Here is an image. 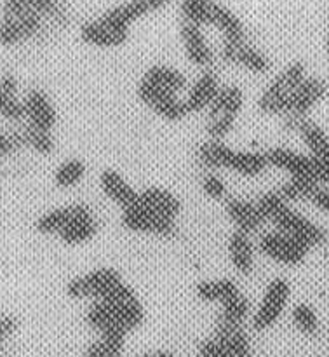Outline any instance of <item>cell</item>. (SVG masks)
I'll return each instance as SVG.
<instances>
[{
  "label": "cell",
  "mask_w": 329,
  "mask_h": 357,
  "mask_svg": "<svg viewBox=\"0 0 329 357\" xmlns=\"http://www.w3.org/2000/svg\"><path fill=\"white\" fill-rule=\"evenodd\" d=\"M138 357H176L171 351H164V349H157V351H148L143 352L141 356Z\"/></svg>",
  "instance_id": "obj_40"
},
{
  "label": "cell",
  "mask_w": 329,
  "mask_h": 357,
  "mask_svg": "<svg viewBox=\"0 0 329 357\" xmlns=\"http://www.w3.org/2000/svg\"><path fill=\"white\" fill-rule=\"evenodd\" d=\"M86 174V162L82 159H77V157H68L56 166L54 173H52V183L59 190H72L77 185L82 183Z\"/></svg>",
  "instance_id": "obj_31"
},
{
  "label": "cell",
  "mask_w": 329,
  "mask_h": 357,
  "mask_svg": "<svg viewBox=\"0 0 329 357\" xmlns=\"http://www.w3.org/2000/svg\"><path fill=\"white\" fill-rule=\"evenodd\" d=\"M47 26V20L30 14H0V47L16 49L37 40Z\"/></svg>",
  "instance_id": "obj_11"
},
{
  "label": "cell",
  "mask_w": 329,
  "mask_h": 357,
  "mask_svg": "<svg viewBox=\"0 0 329 357\" xmlns=\"http://www.w3.org/2000/svg\"><path fill=\"white\" fill-rule=\"evenodd\" d=\"M257 204L263 213L267 223L274 225V230H279V232L300 241L309 250L323 246L326 243V230L310 218H307L305 215L296 211L289 202L282 201L275 190L261 195Z\"/></svg>",
  "instance_id": "obj_4"
},
{
  "label": "cell",
  "mask_w": 329,
  "mask_h": 357,
  "mask_svg": "<svg viewBox=\"0 0 329 357\" xmlns=\"http://www.w3.org/2000/svg\"><path fill=\"white\" fill-rule=\"evenodd\" d=\"M59 0H3L0 14H30V16L54 20L61 14Z\"/></svg>",
  "instance_id": "obj_29"
},
{
  "label": "cell",
  "mask_w": 329,
  "mask_h": 357,
  "mask_svg": "<svg viewBox=\"0 0 329 357\" xmlns=\"http://www.w3.org/2000/svg\"><path fill=\"white\" fill-rule=\"evenodd\" d=\"M201 190L208 199L225 202L229 199V185L218 171H206L201 178Z\"/></svg>",
  "instance_id": "obj_35"
},
{
  "label": "cell",
  "mask_w": 329,
  "mask_h": 357,
  "mask_svg": "<svg viewBox=\"0 0 329 357\" xmlns=\"http://www.w3.org/2000/svg\"><path fill=\"white\" fill-rule=\"evenodd\" d=\"M227 251H229L230 265L237 274L250 275L253 272L254 261H257V246L253 243V237L234 230L227 243Z\"/></svg>",
  "instance_id": "obj_24"
},
{
  "label": "cell",
  "mask_w": 329,
  "mask_h": 357,
  "mask_svg": "<svg viewBox=\"0 0 329 357\" xmlns=\"http://www.w3.org/2000/svg\"><path fill=\"white\" fill-rule=\"evenodd\" d=\"M220 58L229 63V65L239 66V68L254 73V75H263L272 66L270 58L261 49L251 44L247 38L223 42L222 49H220Z\"/></svg>",
  "instance_id": "obj_14"
},
{
  "label": "cell",
  "mask_w": 329,
  "mask_h": 357,
  "mask_svg": "<svg viewBox=\"0 0 329 357\" xmlns=\"http://www.w3.org/2000/svg\"><path fill=\"white\" fill-rule=\"evenodd\" d=\"M268 169L267 155L260 150L234 149L229 171L243 178H258Z\"/></svg>",
  "instance_id": "obj_28"
},
{
  "label": "cell",
  "mask_w": 329,
  "mask_h": 357,
  "mask_svg": "<svg viewBox=\"0 0 329 357\" xmlns=\"http://www.w3.org/2000/svg\"><path fill=\"white\" fill-rule=\"evenodd\" d=\"M258 251L268 260L275 261L284 267H298L309 257V248L300 241L279 232V230H270V232L261 234L258 239Z\"/></svg>",
  "instance_id": "obj_12"
},
{
  "label": "cell",
  "mask_w": 329,
  "mask_h": 357,
  "mask_svg": "<svg viewBox=\"0 0 329 357\" xmlns=\"http://www.w3.org/2000/svg\"><path fill=\"white\" fill-rule=\"evenodd\" d=\"M124 282V278H122L117 268L98 267L80 275H75L66 284V295L72 300H79V302H82V300L96 302V300L107 298Z\"/></svg>",
  "instance_id": "obj_7"
},
{
  "label": "cell",
  "mask_w": 329,
  "mask_h": 357,
  "mask_svg": "<svg viewBox=\"0 0 329 357\" xmlns=\"http://www.w3.org/2000/svg\"><path fill=\"white\" fill-rule=\"evenodd\" d=\"M21 101H23L24 122L35 126V128L45 129V131H54L59 115L54 101L44 89L30 87L21 94Z\"/></svg>",
  "instance_id": "obj_17"
},
{
  "label": "cell",
  "mask_w": 329,
  "mask_h": 357,
  "mask_svg": "<svg viewBox=\"0 0 329 357\" xmlns=\"http://www.w3.org/2000/svg\"><path fill=\"white\" fill-rule=\"evenodd\" d=\"M291 319L293 324L296 326V330L302 331L307 337H314V335L319 333L321 321L317 316L316 309H314L310 303H296L291 310Z\"/></svg>",
  "instance_id": "obj_34"
},
{
  "label": "cell",
  "mask_w": 329,
  "mask_h": 357,
  "mask_svg": "<svg viewBox=\"0 0 329 357\" xmlns=\"http://www.w3.org/2000/svg\"><path fill=\"white\" fill-rule=\"evenodd\" d=\"M240 288L232 278H218V279H202L195 284V296L201 302L206 303H223L239 293Z\"/></svg>",
  "instance_id": "obj_30"
},
{
  "label": "cell",
  "mask_w": 329,
  "mask_h": 357,
  "mask_svg": "<svg viewBox=\"0 0 329 357\" xmlns=\"http://www.w3.org/2000/svg\"><path fill=\"white\" fill-rule=\"evenodd\" d=\"M251 303L243 291L236 293L220 303V314L216 319V330L218 331H236L243 330L244 323L250 319Z\"/></svg>",
  "instance_id": "obj_25"
},
{
  "label": "cell",
  "mask_w": 329,
  "mask_h": 357,
  "mask_svg": "<svg viewBox=\"0 0 329 357\" xmlns=\"http://www.w3.org/2000/svg\"><path fill=\"white\" fill-rule=\"evenodd\" d=\"M121 223L125 230L139 236H152L169 239L178 232V220L164 216L153 209L146 208L141 202L136 201L135 204L121 211Z\"/></svg>",
  "instance_id": "obj_8"
},
{
  "label": "cell",
  "mask_w": 329,
  "mask_h": 357,
  "mask_svg": "<svg viewBox=\"0 0 329 357\" xmlns=\"http://www.w3.org/2000/svg\"><path fill=\"white\" fill-rule=\"evenodd\" d=\"M180 37L185 58L188 59V63L201 70L211 68L216 59V54L213 51L211 44H209L208 37H206L204 28L197 26L194 23L181 21Z\"/></svg>",
  "instance_id": "obj_18"
},
{
  "label": "cell",
  "mask_w": 329,
  "mask_h": 357,
  "mask_svg": "<svg viewBox=\"0 0 329 357\" xmlns=\"http://www.w3.org/2000/svg\"><path fill=\"white\" fill-rule=\"evenodd\" d=\"M17 331V319L13 314L0 312V356L6 351V344Z\"/></svg>",
  "instance_id": "obj_37"
},
{
  "label": "cell",
  "mask_w": 329,
  "mask_h": 357,
  "mask_svg": "<svg viewBox=\"0 0 329 357\" xmlns=\"http://www.w3.org/2000/svg\"><path fill=\"white\" fill-rule=\"evenodd\" d=\"M0 72H2V59H0Z\"/></svg>",
  "instance_id": "obj_42"
},
{
  "label": "cell",
  "mask_w": 329,
  "mask_h": 357,
  "mask_svg": "<svg viewBox=\"0 0 329 357\" xmlns=\"http://www.w3.org/2000/svg\"><path fill=\"white\" fill-rule=\"evenodd\" d=\"M187 89V77L171 65H152L138 82L139 101L166 122H180L188 117L180 93Z\"/></svg>",
  "instance_id": "obj_1"
},
{
  "label": "cell",
  "mask_w": 329,
  "mask_h": 357,
  "mask_svg": "<svg viewBox=\"0 0 329 357\" xmlns=\"http://www.w3.org/2000/svg\"><path fill=\"white\" fill-rule=\"evenodd\" d=\"M225 215L232 222L234 230L253 236L260 232L267 223L263 213L258 208L257 201H247L243 197H229L225 201Z\"/></svg>",
  "instance_id": "obj_21"
},
{
  "label": "cell",
  "mask_w": 329,
  "mask_h": 357,
  "mask_svg": "<svg viewBox=\"0 0 329 357\" xmlns=\"http://www.w3.org/2000/svg\"><path fill=\"white\" fill-rule=\"evenodd\" d=\"M307 75L309 72H307L305 63H289L261 91V94L258 96V110L270 117H282L288 110L293 94Z\"/></svg>",
  "instance_id": "obj_6"
},
{
  "label": "cell",
  "mask_w": 329,
  "mask_h": 357,
  "mask_svg": "<svg viewBox=\"0 0 329 357\" xmlns=\"http://www.w3.org/2000/svg\"><path fill=\"white\" fill-rule=\"evenodd\" d=\"M145 321V309L135 289L124 282L107 298L91 302L86 323L98 335L131 333Z\"/></svg>",
  "instance_id": "obj_2"
},
{
  "label": "cell",
  "mask_w": 329,
  "mask_h": 357,
  "mask_svg": "<svg viewBox=\"0 0 329 357\" xmlns=\"http://www.w3.org/2000/svg\"><path fill=\"white\" fill-rule=\"evenodd\" d=\"M23 152L14 128L10 124L0 126V160H7Z\"/></svg>",
  "instance_id": "obj_36"
},
{
  "label": "cell",
  "mask_w": 329,
  "mask_h": 357,
  "mask_svg": "<svg viewBox=\"0 0 329 357\" xmlns=\"http://www.w3.org/2000/svg\"><path fill=\"white\" fill-rule=\"evenodd\" d=\"M300 136H302L303 143H305L307 150H309L310 159L317 166V171L321 174V180L324 185L329 187V136L328 132L321 128L319 124L312 122L310 119L300 124L296 129Z\"/></svg>",
  "instance_id": "obj_19"
},
{
  "label": "cell",
  "mask_w": 329,
  "mask_h": 357,
  "mask_svg": "<svg viewBox=\"0 0 329 357\" xmlns=\"http://www.w3.org/2000/svg\"><path fill=\"white\" fill-rule=\"evenodd\" d=\"M138 202H141L146 208L160 213L164 216L178 220L183 211V202L174 192L167 190L164 187H146L138 192Z\"/></svg>",
  "instance_id": "obj_27"
},
{
  "label": "cell",
  "mask_w": 329,
  "mask_h": 357,
  "mask_svg": "<svg viewBox=\"0 0 329 357\" xmlns=\"http://www.w3.org/2000/svg\"><path fill=\"white\" fill-rule=\"evenodd\" d=\"M38 236L56 237L68 248L84 246L100 232V223L93 209L84 202L56 206L38 215L33 222Z\"/></svg>",
  "instance_id": "obj_3"
},
{
  "label": "cell",
  "mask_w": 329,
  "mask_h": 357,
  "mask_svg": "<svg viewBox=\"0 0 329 357\" xmlns=\"http://www.w3.org/2000/svg\"><path fill=\"white\" fill-rule=\"evenodd\" d=\"M223 84L220 82V77L211 68L202 70L201 75L192 82L188 87L187 94H185V108H187L188 115L204 114L209 108V105L215 101L216 94L220 93Z\"/></svg>",
  "instance_id": "obj_20"
},
{
  "label": "cell",
  "mask_w": 329,
  "mask_h": 357,
  "mask_svg": "<svg viewBox=\"0 0 329 357\" xmlns=\"http://www.w3.org/2000/svg\"><path fill=\"white\" fill-rule=\"evenodd\" d=\"M319 187H323L319 180H310V178H289L286 183H282L277 188V195L282 201L289 202H303L312 199V195L316 194V190Z\"/></svg>",
  "instance_id": "obj_32"
},
{
  "label": "cell",
  "mask_w": 329,
  "mask_h": 357,
  "mask_svg": "<svg viewBox=\"0 0 329 357\" xmlns=\"http://www.w3.org/2000/svg\"><path fill=\"white\" fill-rule=\"evenodd\" d=\"M21 84L14 73L0 72V121L7 124L23 122V101Z\"/></svg>",
  "instance_id": "obj_23"
},
{
  "label": "cell",
  "mask_w": 329,
  "mask_h": 357,
  "mask_svg": "<svg viewBox=\"0 0 329 357\" xmlns=\"http://www.w3.org/2000/svg\"><path fill=\"white\" fill-rule=\"evenodd\" d=\"M291 284L288 279L275 278L265 288L260 303L253 314V330L267 331L279 323L291 300Z\"/></svg>",
  "instance_id": "obj_10"
},
{
  "label": "cell",
  "mask_w": 329,
  "mask_h": 357,
  "mask_svg": "<svg viewBox=\"0 0 329 357\" xmlns=\"http://www.w3.org/2000/svg\"><path fill=\"white\" fill-rule=\"evenodd\" d=\"M250 335L243 330L218 331L215 330L213 337L204 340L199 347L197 357H251Z\"/></svg>",
  "instance_id": "obj_16"
},
{
  "label": "cell",
  "mask_w": 329,
  "mask_h": 357,
  "mask_svg": "<svg viewBox=\"0 0 329 357\" xmlns=\"http://www.w3.org/2000/svg\"><path fill=\"white\" fill-rule=\"evenodd\" d=\"M310 202H312L314 206H316L319 211L326 213L329 216V187H319L316 190V194L312 195V199H310Z\"/></svg>",
  "instance_id": "obj_38"
},
{
  "label": "cell",
  "mask_w": 329,
  "mask_h": 357,
  "mask_svg": "<svg viewBox=\"0 0 329 357\" xmlns=\"http://www.w3.org/2000/svg\"><path fill=\"white\" fill-rule=\"evenodd\" d=\"M265 155H267L268 167H275L288 174L289 178H310L323 183L317 166L310 159L309 153L298 152L289 146H272L265 152Z\"/></svg>",
  "instance_id": "obj_15"
},
{
  "label": "cell",
  "mask_w": 329,
  "mask_h": 357,
  "mask_svg": "<svg viewBox=\"0 0 329 357\" xmlns=\"http://www.w3.org/2000/svg\"><path fill=\"white\" fill-rule=\"evenodd\" d=\"M244 108V91L237 84H223L215 101L204 112V131L209 139L225 142L234 132Z\"/></svg>",
  "instance_id": "obj_5"
},
{
  "label": "cell",
  "mask_w": 329,
  "mask_h": 357,
  "mask_svg": "<svg viewBox=\"0 0 329 357\" xmlns=\"http://www.w3.org/2000/svg\"><path fill=\"white\" fill-rule=\"evenodd\" d=\"M98 183H100V190L105 197L110 202H114L118 209H125L129 206H132L138 199V192L131 183H129L128 178L121 173V171L114 169V167H107L100 173L98 178Z\"/></svg>",
  "instance_id": "obj_22"
},
{
  "label": "cell",
  "mask_w": 329,
  "mask_h": 357,
  "mask_svg": "<svg viewBox=\"0 0 329 357\" xmlns=\"http://www.w3.org/2000/svg\"><path fill=\"white\" fill-rule=\"evenodd\" d=\"M14 128L17 139H20L21 149L33 152L37 155L47 157L56 150V138L54 131H45V129L35 128V126L28 124V122H17V124H10Z\"/></svg>",
  "instance_id": "obj_26"
},
{
  "label": "cell",
  "mask_w": 329,
  "mask_h": 357,
  "mask_svg": "<svg viewBox=\"0 0 329 357\" xmlns=\"http://www.w3.org/2000/svg\"><path fill=\"white\" fill-rule=\"evenodd\" d=\"M326 54L329 59V20H328V30H326Z\"/></svg>",
  "instance_id": "obj_41"
},
{
  "label": "cell",
  "mask_w": 329,
  "mask_h": 357,
  "mask_svg": "<svg viewBox=\"0 0 329 357\" xmlns=\"http://www.w3.org/2000/svg\"><path fill=\"white\" fill-rule=\"evenodd\" d=\"M328 91L329 87L326 80L317 75H307L293 94L286 114L281 117L286 128L296 132L300 124L309 119L310 112L328 96Z\"/></svg>",
  "instance_id": "obj_9"
},
{
  "label": "cell",
  "mask_w": 329,
  "mask_h": 357,
  "mask_svg": "<svg viewBox=\"0 0 329 357\" xmlns=\"http://www.w3.org/2000/svg\"><path fill=\"white\" fill-rule=\"evenodd\" d=\"M80 40L96 49H117L129 40L131 30L115 23L107 14L86 21L79 30Z\"/></svg>",
  "instance_id": "obj_13"
},
{
  "label": "cell",
  "mask_w": 329,
  "mask_h": 357,
  "mask_svg": "<svg viewBox=\"0 0 329 357\" xmlns=\"http://www.w3.org/2000/svg\"><path fill=\"white\" fill-rule=\"evenodd\" d=\"M128 335L105 333L98 337L84 352V357H122Z\"/></svg>",
  "instance_id": "obj_33"
},
{
  "label": "cell",
  "mask_w": 329,
  "mask_h": 357,
  "mask_svg": "<svg viewBox=\"0 0 329 357\" xmlns=\"http://www.w3.org/2000/svg\"><path fill=\"white\" fill-rule=\"evenodd\" d=\"M146 6H148L150 13H157V10L164 9V7L171 6V3L174 2V0H145Z\"/></svg>",
  "instance_id": "obj_39"
}]
</instances>
